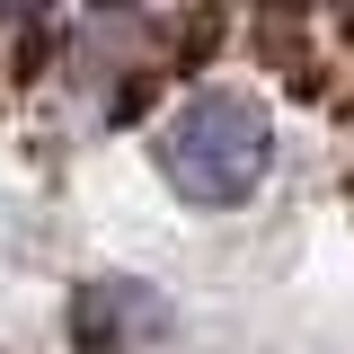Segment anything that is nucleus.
<instances>
[{
	"instance_id": "obj_2",
	"label": "nucleus",
	"mask_w": 354,
	"mask_h": 354,
	"mask_svg": "<svg viewBox=\"0 0 354 354\" xmlns=\"http://www.w3.org/2000/svg\"><path fill=\"white\" fill-rule=\"evenodd\" d=\"M160 328H169V301L142 292V283H124V274L80 283V301H71V346L80 354H142Z\"/></svg>"
},
{
	"instance_id": "obj_3",
	"label": "nucleus",
	"mask_w": 354,
	"mask_h": 354,
	"mask_svg": "<svg viewBox=\"0 0 354 354\" xmlns=\"http://www.w3.org/2000/svg\"><path fill=\"white\" fill-rule=\"evenodd\" d=\"M337 36H346V44H354V0H337Z\"/></svg>"
},
{
	"instance_id": "obj_1",
	"label": "nucleus",
	"mask_w": 354,
	"mask_h": 354,
	"mask_svg": "<svg viewBox=\"0 0 354 354\" xmlns=\"http://www.w3.org/2000/svg\"><path fill=\"white\" fill-rule=\"evenodd\" d=\"M151 151H160V177H169L186 204L230 213V204H248L266 186L274 124H266V106L248 88H195V97H177L169 115H160Z\"/></svg>"
}]
</instances>
